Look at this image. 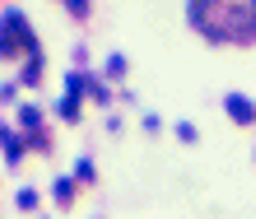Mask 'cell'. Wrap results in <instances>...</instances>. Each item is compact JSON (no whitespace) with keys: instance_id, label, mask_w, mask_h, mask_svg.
I'll return each instance as SVG.
<instances>
[{"instance_id":"obj_1","label":"cell","mask_w":256,"mask_h":219,"mask_svg":"<svg viewBox=\"0 0 256 219\" xmlns=\"http://www.w3.org/2000/svg\"><path fill=\"white\" fill-rule=\"evenodd\" d=\"M228 116H233V122H256V103H252V98H242V94H233L228 98Z\"/></svg>"}]
</instances>
